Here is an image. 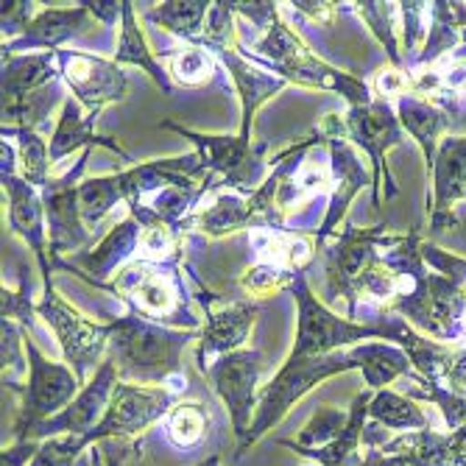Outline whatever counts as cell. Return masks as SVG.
<instances>
[{
  "mask_svg": "<svg viewBox=\"0 0 466 466\" xmlns=\"http://www.w3.org/2000/svg\"><path fill=\"white\" fill-rule=\"evenodd\" d=\"M112 329V358L117 363L120 383L132 386H171L174 391L185 389L182 377V352L196 341V329H177L143 319L135 310L115 316Z\"/></svg>",
  "mask_w": 466,
  "mask_h": 466,
  "instance_id": "cell-1",
  "label": "cell"
},
{
  "mask_svg": "<svg viewBox=\"0 0 466 466\" xmlns=\"http://www.w3.org/2000/svg\"><path fill=\"white\" fill-rule=\"evenodd\" d=\"M179 260L171 263H146L132 260L123 266L115 279L104 285V290L115 293V299L135 310L148 321L177 327V329H198V319L187 308V288L179 274Z\"/></svg>",
  "mask_w": 466,
  "mask_h": 466,
  "instance_id": "cell-2",
  "label": "cell"
},
{
  "mask_svg": "<svg viewBox=\"0 0 466 466\" xmlns=\"http://www.w3.org/2000/svg\"><path fill=\"white\" fill-rule=\"evenodd\" d=\"M251 51L263 59H268L274 73H279L285 81H296V84H302V87H310V90L344 96L350 109L369 106L374 101V93H371L369 84L352 78L350 73L335 70L327 62H321L319 56H313L305 48V42L282 23V17H277L260 39L251 42Z\"/></svg>",
  "mask_w": 466,
  "mask_h": 466,
  "instance_id": "cell-3",
  "label": "cell"
},
{
  "mask_svg": "<svg viewBox=\"0 0 466 466\" xmlns=\"http://www.w3.org/2000/svg\"><path fill=\"white\" fill-rule=\"evenodd\" d=\"M350 369H360L355 347L347 352H329V355H305V358H288L279 374L260 391L258 416L251 421V431L243 444H238V458H243L254 444H258L268 431H274L285 413L299 402L310 389L324 383L327 377L341 374Z\"/></svg>",
  "mask_w": 466,
  "mask_h": 466,
  "instance_id": "cell-4",
  "label": "cell"
},
{
  "mask_svg": "<svg viewBox=\"0 0 466 466\" xmlns=\"http://www.w3.org/2000/svg\"><path fill=\"white\" fill-rule=\"evenodd\" d=\"M25 355H28V386H17L12 391H23L20 416L15 421V441H25L36 425L62 413L81 391L76 371L67 363H54L42 355L34 338L25 332Z\"/></svg>",
  "mask_w": 466,
  "mask_h": 466,
  "instance_id": "cell-5",
  "label": "cell"
},
{
  "mask_svg": "<svg viewBox=\"0 0 466 466\" xmlns=\"http://www.w3.org/2000/svg\"><path fill=\"white\" fill-rule=\"evenodd\" d=\"M36 316L46 319L48 329H54V338L59 341L65 363L76 371L78 383L84 389L90 383L87 374L93 369H101L98 360L104 358V350L112 341L109 321L98 324V321H90L87 316H81L76 308H70L62 299L56 288L42 290V299L36 302Z\"/></svg>",
  "mask_w": 466,
  "mask_h": 466,
  "instance_id": "cell-6",
  "label": "cell"
},
{
  "mask_svg": "<svg viewBox=\"0 0 466 466\" xmlns=\"http://www.w3.org/2000/svg\"><path fill=\"white\" fill-rule=\"evenodd\" d=\"M162 129H171V132L182 135L185 140H190L196 146V151L204 157L209 174L221 177V185L227 190H235L240 196H251V193H258L263 187V182L268 179L266 171H268L271 162L263 159L266 143L251 146L243 137L198 135V132H190V129H185V126L171 123V120H165Z\"/></svg>",
  "mask_w": 466,
  "mask_h": 466,
  "instance_id": "cell-7",
  "label": "cell"
},
{
  "mask_svg": "<svg viewBox=\"0 0 466 466\" xmlns=\"http://www.w3.org/2000/svg\"><path fill=\"white\" fill-rule=\"evenodd\" d=\"M93 148H84L78 162L62 177H51V182L39 190L42 204H46V221H48V243H51V263L54 268L73 271L70 263H62L65 251H76L90 243V229L81 218V204H78V187L81 177L87 171Z\"/></svg>",
  "mask_w": 466,
  "mask_h": 466,
  "instance_id": "cell-8",
  "label": "cell"
},
{
  "mask_svg": "<svg viewBox=\"0 0 466 466\" xmlns=\"http://www.w3.org/2000/svg\"><path fill=\"white\" fill-rule=\"evenodd\" d=\"M402 240V235H389L383 227L358 229L352 224L335 238L327 248V293L329 299H347L350 316H358V282L360 277L380 260L377 246L391 248Z\"/></svg>",
  "mask_w": 466,
  "mask_h": 466,
  "instance_id": "cell-9",
  "label": "cell"
},
{
  "mask_svg": "<svg viewBox=\"0 0 466 466\" xmlns=\"http://www.w3.org/2000/svg\"><path fill=\"white\" fill-rule=\"evenodd\" d=\"M263 352L260 350H238L229 355L216 358L213 363H207L201 374L213 383L216 394L227 405L232 433L238 436V444L246 441L251 431V408L258 405V383L263 377Z\"/></svg>",
  "mask_w": 466,
  "mask_h": 466,
  "instance_id": "cell-10",
  "label": "cell"
},
{
  "mask_svg": "<svg viewBox=\"0 0 466 466\" xmlns=\"http://www.w3.org/2000/svg\"><path fill=\"white\" fill-rule=\"evenodd\" d=\"M177 397H179V391H174V389L117 383L104 419L87 436H81L84 447H93L106 439H126V436H135V433L151 428L154 421L165 419L174 410Z\"/></svg>",
  "mask_w": 466,
  "mask_h": 466,
  "instance_id": "cell-11",
  "label": "cell"
},
{
  "mask_svg": "<svg viewBox=\"0 0 466 466\" xmlns=\"http://www.w3.org/2000/svg\"><path fill=\"white\" fill-rule=\"evenodd\" d=\"M6 198H9V227L15 235H20L39 263L42 271V290H51V274L54 263L48 260V221H46V204L36 187H31L23 177L15 174V148L4 140V171H0Z\"/></svg>",
  "mask_w": 466,
  "mask_h": 466,
  "instance_id": "cell-12",
  "label": "cell"
},
{
  "mask_svg": "<svg viewBox=\"0 0 466 466\" xmlns=\"http://www.w3.org/2000/svg\"><path fill=\"white\" fill-rule=\"evenodd\" d=\"M319 135L327 140V148H329L332 185H335L332 187L329 207H327V216H324L321 227L316 229V243L321 248L327 243V238L335 232V227L344 221L347 207L352 204V198L363 190L366 171H363L358 154L347 143V129H344V117L341 115H327L324 123L319 126Z\"/></svg>",
  "mask_w": 466,
  "mask_h": 466,
  "instance_id": "cell-13",
  "label": "cell"
},
{
  "mask_svg": "<svg viewBox=\"0 0 466 466\" xmlns=\"http://www.w3.org/2000/svg\"><path fill=\"white\" fill-rule=\"evenodd\" d=\"M117 383H120L117 363L109 355L101 363V369H96L90 383L78 391V397L62 413H56V416L42 421V425H36L25 441H48V439H59V436H87L104 419Z\"/></svg>",
  "mask_w": 466,
  "mask_h": 466,
  "instance_id": "cell-14",
  "label": "cell"
},
{
  "mask_svg": "<svg viewBox=\"0 0 466 466\" xmlns=\"http://www.w3.org/2000/svg\"><path fill=\"white\" fill-rule=\"evenodd\" d=\"M56 62L67 87L87 115H101L104 106L126 98L129 78L115 62L84 51H56Z\"/></svg>",
  "mask_w": 466,
  "mask_h": 466,
  "instance_id": "cell-15",
  "label": "cell"
},
{
  "mask_svg": "<svg viewBox=\"0 0 466 466\" xmlns=\"http://www.w3.org/2000/svg\"><path fill=\"white\" fill-rule=\"evenodd\" d=\"M344 129H347V140H352L358 148H363L371 159V190H374V207H380V185H383V171L389 177L386 154L402 143L405 129L397 117V112L391 109L389 101L374 98L369 106H355L347 112L344 117ZM391 179V177H389Z\"/></svg>",
  "mask_w": 466,
  "mask_h": 466,
  "instance_id": "cell-16",
  "label": "cell"
},
{
  "mask_svg": "<svg viewBox=\"0 0 466 466\" xmlns=\"http://www.w3.org/2000/svg\"><path fill=\"white\" fill-rule=\"evenodd\" d=\"M198 302L207 310L201 341H198V350H196L198 369H204L207 363H213L221 355L243 350L246 338L251 332V324H254V316H258V305L246 302V299L243 302L216 305V296L207 293L201 285H198Z\"/></svg>",
  "mask_w": 466,
  "mask_h": 466,
  "instance_id": "cell-17",
  "label": "cell"
},
{
  "mask_svg": "<svg viewBox=\"0 0 466 466\" xmlns=\"http://www.w3.org/2000/svg\"><path fill=\"white\" fill-rule=\"evenodd\" d=\"M363 466H461L450 433L439 431H408L389 439L383 447L366 450Z\"/></svg>",
  "mask_w": 466,
  "mask_h": 466,
  "instance_id": "cell-18",
  "label": "cell"
},
{
  "mask_svg": "<svg viewBox=\"0 0 466 466\" xmlns=\"http://www.w3.org/2000/svg\"><path fill=\"white\" fill-rule=\"evenodd\" d=\"M433 218L431 229L444 232L455 224L452 204L466 198V135L441 140L433 162Z\"/></svg>",
  "mask_w": 466,
  "mask_h": 466,
  "instance_id": "cell-19",
  "label": "cell"
},
{
  "mask_svg": "<svg viewBox=\"0 0 466 466\" xmlns=\"http://www.w3.org/2000/svg\"><path fill=\"white\" fill-rule=\"evenodd\" d=\"M90 25H93V15L84 4L73 9H42L36 17H31L25 34H20L12 42H4V54H23L34 48H46L48 54H56L59 46L84 34Z\"/></svg>",
  "mask_w": 466,
  "mask_h": 466,
  "instance_id": "cell-20",
  "label": "cell"
},
{
  "mask_svg": "<svg viewBox=\"0 0 466 466\" xmlns=\"http://www.w3.org/2000/svg\"><path fill=\"white\" fill-rule=\"evenodd\" d=\"M216 56L227 65V70H229L232 81H235V87H238V96H240V115H243V120H240V135L238 137L251 143L254 112H258L274 93H279L288 81L282 76L266 73L263 67L251 65L246 56L238 54V46L227 48V51H218Z\"/></svg>",
  "mask_w": 466,
  "mask_h": 466,
  "instance_id": "cell-21",
  "label": "cell"
},
{
  "mask_svg": "<svg viewBox=\"0 0 466 466\" xmlns=\"http://www.w3.org/2000/svg\"><path fill=\"white\" fill-rule=\"evenodd\" d=\"M96 120L98 115H87L81 109V104L76 98H65L62 112H59V123L51 137V165L62 162L65 157H70L73 151H84V148H109L112 154H117L123 162H132V157L123 151V146L112 137H101L96 135Z\"/></svg>",
  "mask_w": 466,
  "mask_h": 466,
  "instance_id": "cell-22",
  "label": "cell"
},
{
  "mask_svg": "<svg viewBox=\"0 0 466 466\" xmlns=\"http://www.w3.org/2000/svg\"><path fill=\"white\" fill-rule=\"evenodd\" d=\"M374 391H360L352 405H350V421L344 433L338 436L332 444L319 447V450H305V447H296L293 441H279L282 447L293 450L296 455L310 458L319 466H363V455H360V441H363V431L369 425V405H371Z\"/></svg>",
  "mask_w": 466,
  "mask_h": 466,
  "instance_id": "cell-23",
  "label": "cell"
},
{
  "mask_svg": "<svg viewBox=\"0 0 466 466\" xmlns=\"http://www.w3.org/2000/svg\"><path fill=\"white\" fill-rule=\"evenodd\" d=\"M397 117L402 123V129L419 143L421 154H425V159H428V167H433L439 146H441L439 137L447 129H452L455 117L447 109H441L439 104L421 98L416 93H410L402 101H397Z\"/></svg>",
  "mask_w": 466,
  "mask_h": 466,
  "instance_id": "cell-24",
  "label": "cell"
},
{
  "mask_svg": "<svg viewBox=\"0 0 466 466\" xmlns=\"http://www.w3.org/2000/svg\"><path fill=\"white\" fill-rule=\"evenodd\" d=\"M140 240H143V227L132 216H126L120 224H115L109 235L93 248V254L81 258V266L90 274V282L104 290L106 279L115 271H120V266L129 260L132 254H137Z\"/></svg>",
  "mask_w": 466,
  "mask_h": 466,
  "instance_id": "cell-25",
  "label": "cell"
},
{
  "mask_svg": "<svg viewBox=\"0 0 466 466\" xmlns=\"http://www.w3.org/2000/svg\"><path fill=\"white\" fill-rule=\"evenodd\" d=\"M56 54H4V106L56 81Z\"/></svg>",
  "mask_w": 466,
  "mask_h": 466,
  "instance_id": "cell-26",
  "label": "cell"
},
{
  "mask_svg": "<svg viewBox=\"0 0 466 466\" xmlns=\"http://www.w3.org/2000/svg\"><path fill=\"white\" fill-rule=\"evenodd\" d=\"M115 65H135V67H143L157 87L171 96L174 87H171V76H167V70L157 62V56L148 51V42L137 25V17H135V4H129V0H123V17H120V39H117V51L112 56Z\"/></svg>",
  "mask_w": 466,
  "mask_h": 466,
  "instance_id": "cell-27",
  "label": "cell"
},
{
  "mask_svg": "<svg viewBox=\"0 0 466 466\" xmlns=\"http://www.w3.org/2000/svg\"><path fill=\"white\" fill-rule=\"evenodd\" d=\"M185 227L201 229L207 238H221L238 229H251L248 196H240L235 190H218L216 198L204 204L193 218H187Z\"/></svg>",
  "mask_w": 466,
  "mask_h": 466,
  "instance_id": "cell-28",
  "label": "cell"
},
{
  "mask_svg": "<svg viewBox=\"0 0 466 466\" xmlns=\"http://www.w3.org/2000/svg\"><path fill=\"white\" fill-rule=\"evenodd\" d=\"M332 185V162H321L319 154H305L302 165L282 182L277 204L282 209V216H288L296 204L310 201L313 196L324 193Z\"/></svg>",
  "mask_w": 466,
  "mask_h": 466,
  "instance_id": "cell-29",
  "label": "cell"
},
{
  "mask_svg": "<svg viewBox=\"0 0 466 466\" xmlns=\"http://www.w3.org/2000/svg\"><path fill=\"white\" fill-rule=\"evenodd\" d=\"M360 371L369 391H383V386H391L394 380L410 371V358L405 350H397L391 344H358L355 347Z\"/></svg>",
  "mask_w": 466,
  "mask_h": 466,
  "instance_id": "cell-30",
  "label": "cell"
},
{
  "mask_svg": "<svg viewBox=\"0 0 466 466\" xmlns=\"http://www.w3.org/2000/svg\"><path fill=\"white\" fill-rule=\"evenodd\" d=\"M369 419L383 425L386 431H431V419L413 400L397 394V391H374L369 405Z\"/></svg>",
  "mask_w": 466,
  "mask_h": 466,
  "instance_id": "cell-31",
  "label": "cell"
},
{
  "mask_svg": "<svg viewBox=\"0 0 466 466\" xmlns=\"http://www.w3.org/2000/svg\"><path fill=\"white\" fill-rule=\"evenodd\" d=\"M209 6H213V4H207V0H167V4L154 6L146 15V20L159 23L171 34L187 39L190 46H198V39L204 34L207 15H209Z\"/></svg>",
  "mask_w": 466,
  "mask_h": 466,
  "instance_id": "cell-32",
  "label": "cell"
},
{
  "mask_svg": "<svg viewBox=\"0 0 466 466\" xmlns=\"http://www.w3.org/2000/svg\"><path fill=\"white\" fill-rule=\"evenodd\" d=\"M59 104H65V98H62L59 84L54 81V84H48V87H42V90L25 96L23 101L4 106V129H31V132H39Z\"/></svg>",
  "mask_w": 466,
  "mask_h": 466,
  "instance_id": "cell-33",
  "label": "cell"
},
{
  "mask_svg": "<svg viewBox=\"0 0 466 466\" xmlns=\"http://www.w3.org/2000/svg\"><path fill=\"white\" fill-rule=\"evenodd\" d=\"M15 137L17 140V154H20V177L42 190L51 177H48V167H51V146L39 137V132L31 129H4V140Z\"/></svg>",
  "mask_w": 466,
  "mask_h": 466,
  "instance_id": "cell-34",
  "label": "cell"
},
{
  "mask_svg": "<svg viewBox=\"0 0 466 466\" xmlns=\"http://www.w3.org/2000/svg\"><path fill=\"white\" fill-rule=\"evenodd\" d=\"M117 201H123V187H120V177L117 174L84 179L81 187H78L81 218H84V224H87V229L98 227L112 213V207Z\"/></svg>",
  "mask_w": 466,
  "mask_h": 466,
  "instance_id": "cell-35",
  "label": "cell"
},
{
  "mask_svg": "<svg viewBox=\"0 0 466 466\" xmlns=\"http://www.w3.org/2000/svg\"><path fill=\"white\" fill-rule=\"evenodd\" d=\"M165 428H167V439H171L177 447L190 450V447L201 444V439L207 436L209 413L198 402H177L174 410L165 416Z\"/></svg>",
  "mask_w": 466,
  "mask_h": 466,
  "instance_id": "cell-36",
  "label": "cell"
},
{
  "mask_svg": "<svg viewBox=\"0 0 466 466\" xmlns=\"http://www.w3.org/2000/svg\"><path fill=\"white\" fill-rule=\"evenodd\" d=\"M167 76L177 78L185 87H201V84L213 81L216 76V59L207 48L185 46L167 54Z\"/></svg>",
  "mask_w": 466,
  "mask_h": 466,
  "instance_id": "cell-37",
  "label": "cell"
},
{
  "mask_svg": "<svg viewBox=\"0 0 466 466\" xmlns=\"http://www.w3.org/2000/svg\"><path fill=\"white\" fill-rule=\"evenodd\" d=\"M235 17H238L235 4H229V0H216V4L209 6L207 23H204V34L198 39V48H207L209 54L235 48L238 46Z\"/></svg>",
  "mask_w": 466,
  "mask_h": 466,
  "instance_id": "cell-38",
  "label": "cell"
},
{
  "mask_svg": "<svg viewBox=\"0 0 466 466\" xmlns=\"http://www.w3.org/2000/svg\"><path fill=\"white\" fill-rule=\"evenodd\" d=\"M355 12L374 31V36L380 39V46L389 51L391 67H402V56H400V48H397V15H400V4H355Z\"/></svg>",
  "mask_w": 466,
  "mask_h": 466,
  "instance_id": "cell-39",
  "label": "cell"
},
{
  "mask_svg": "<svg viewBox=\"0 0 466 466\" xmlns=\"http://www.w3.org/2000/svg\"><path fill=\"white\" fill-rule=\"evenodd\" d=\"M347 421H350V413L344 410H338V408H319L310 421L302 428V433L296 436V447H305V450H319V447H327L332 444L338 436L344 433L347 428Z\"/></svg>",
  "mask_w": 466,
  "mask_h": 466,
  "instance_id": "cell-40",
  "label": "cell"
},
{
  "mask_svg": "<svg viewBox=\"0 0 466 466\" xmlns=\"http://www.w3.org/2000/svg\"><path fill=\"white\" fill-rule=\"evenodd\" d=\"M182 258V232L177 227H151L143 229L137 260L146 263H171Z\"/></svg>",
  "mask_w": 466,
  "mask_h": 466,
  "instance_id": "cell-41",
  "label": "cell"
},
{
  "mask_svg": "<svg viewBox=\"0 0 466 466\" xmlns=\"http://www.w3.org/2000/svg\"><path fill=\"white\" fill-rule=\"evenodd\" d=\"M296 274L299 271H290V268H282L274 263H258L240 277V288L248 296H274L285 288H293Z\"/></svg>",
  "mask_w": 466,
  "mask_h": 466,
  "instance_id": "cell-42",
  "label": "cell"
},
{
  "mask_svg": "<svg viewBox=\"0 0 466 466\" xmlns=\"http://www.w3.org/2000/svg\"><path fill=\"white\" fill-rule=\"evenodd\" d=\"M0 332H4V386L12 389L17 386V377L25 371V332L12 319H4Z\"/></svg>",
  "mask_w": 466,
  "mask_h": 466,
  "instance_id": "cell-43",
  "label": "cell"
},
{
  "mask_svg": "<svg viewBox=\"0 0 466 466\" xmlns=\"http://www.w3.org/2000/svg\"><path fill=\"white\" fill-rule=\"evenodd\" d=\"M84 441L81 436H59V439H48L42 441L36 458L31 466H73L81 455H84Z\"/></svg>",
  "mask_w": 466,
  "mask_h": 466,
  "instance_id": "cell-44",
  "label": "cell"
},
{
  "mask_svg": "<svg viewBox=\"0 0 466 466\" xmlns=\"http://www.w3.org/2000/svg\"><path fill=\"white\" fill-rule=\"evenodd\" d=\"M402 15V36H405V54H416L419 46L428 42L431 31V4H400Z\"/></svg>",
  "mask_w": 466,
  "mask_h": 466,
  "instance_id": "cell-45",
  "label": "cell"
},
{
  "mask_svg": "<svg viewBox=\"0 0 466 466\" xmlns=\"http://www.w3.org/2000/svg\"><path fill=\"white\" fill-rule=\"evenodd\" d=\"M371 93L380 101H391V98L402 101L405 96L413 93V78H408V73H402V67H383L374 76Z\"/></svg>",
  "mask_w": 466,
  "mask_h": 466,
  "instance_id": "cell-46",
  "label": "cell"
},
{
  "mask_svg": "<svg viewBox=\"0 0 466 466\" xmlns=\"http://www.w3.org/2000/svg\"><path fill=\"white\" fill-rule=\"evenodd\" d=\"M34 313H36V305L25 296V279L17 293L4 285V319H20L23 324H28V329H34V319H31Z\"/></svg>",
  "mask_w": 466,
  "mask_h": 466,
  "instance_id": "cell-47",
  "label": "cell"
},
{
  "mask_svg": "<svg viewBox=\"0 0 466 466\" xmlns=\"http://www.w3.org/2000/svg\"><path fill=\"white\" fill-rule=\"evenodd\" d=\"M28 15H31V4H25V0H9V4H4V36L6 42L17 39L15 34L28 28Z\"/></svg>",
  "mask_w": 466,
  "mask_h": 466,
  "instance_id": "cell-48",
  "label": "cell"
},
{
  "mask_svg": "<svg viewBox=\"0 0 466 466\" xmlns=\"http://www.w3.org/2000/svg\"><path fill=\"white\" fill-rule=\"evenodd\" d=\"M39 447V441H15L9 450L0 452V466H31Z\"/></svg>",
  "mask_w": 466,
  "mask_h": 466,
  "instance_id": "cell-49",
  "label": "cell"
},
{
  "mask_svg": "<svg viewBox=\"0 0 466 466\" xmlns=\"http://www.w3.org/2000/svg\"><path fill=\"white\" fill-rule=\"evenodd\" d=\"M290 6L299 15H305L308 20L321 23V25H332L338 17V4H308V0H296Z\"/></svg>",
  "mask_w": 466,
  "mask_h": 466,
  "instance_id": "cell-50",
  "label": "cell"
},
{
  "mask_svg": "<svg viewBox=\"0 0 466 466\" xmlns=\"http://www.w3.org/2000/svg\"><path fill=\"white\" fill-rule=\"evenodd\" d=\"M84 6L90 9V15L96 17V20H104V25H115L117 23V17H123V0L117 4V0H81Z\"/></svg>",
  "mask_w": 466,
  "mask_h": 466,
  "instance_id": "cell-51",
  "label": "cell"
},
{
  "mask_svg": "<svg viewBox=\"0 0 466 466\" xmlns=\"http://www.w3.org/2000/svg\"><path fill=\"white\" fill-rule=\"evenodd\" d=\"M73 466H93V455H90V452H84V455H81V458H78Z\"/></svg>",
  "mask_w": 466,
  "mask_h": 466,
  "instance_id": "cell-52",
  "label": "cell"
},
{
  "mask_svg": "<svg viewBox=\"0 0 466 466\" xmlns=\"http://www.w3.org/2000/svg\"><path fill=\"white\" fill-rule=\"evenodd\" d=\"M218 463H221V458H218V455H209V458H207V461H201L198 466H218Z\"/></svg>",
  "mask_w": 466,
  "mask_h": 466,
  "instance_id": "cell-53",
  "label": "cell"
},
{
  "mask_svg": "<svg viewBox=\"0 0 466 466\" xmlns=\"http://www.w3.org/2000/svg\"><path fill=\"white\" fill-rule=\"evenodd\" d=\"M90 455H93V466H104V463H101V452H98V447H90Z\"/></svg>",
  "mask_w": 466,
  "mask_h": 466,
  "instance_id": "cell-54",
  "label": "cell"
},
{
  "mask_svg": "<svg viewBox=\"0 0 466 466\" xmlns=\"http://www.w3.org/2000/svg\"><path fill=\"white\" fill-rule=\"evenodd\" d=\"M305 466H319V463H305Z\"/></svg>",
  "mask_w": 466,
  "mask_h": 466,
  "instance_id": "cell-55",
  "label": "cell"
}]
</instances>
